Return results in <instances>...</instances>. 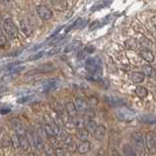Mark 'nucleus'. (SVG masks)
Masks as SVG:
<instances>
[{"label":"nucleus","instance_id":"obj_1","mask_svg":"<svg viewBox=\"0 0 156 156\" xmlns=\"http://www.w3.org/2000/svg\"><path fill=\"white\" fill-rule=\"evenodd\" d=\"M85 68L87 71L92 74L95 80H99L102 74L101 63L97 58H89L85 62Z\"/></svg>","mask_w":156,"mask_h":156},{"label":"nucleus","instance_id":"obj_2","mask_svg":"<svg viewBox=\"0 0 156 156\" xmlns=\"http://www.w3.org/2000/svg\"><path fill=\"white\" fill-rule=\"evenodd\" d=\"M3 29L10 39H16L18 36V27L10 19H6L3 23Z\"/></svg>","mask_w":156,"mask_h":156},{"label":"nucleus","instance_id":"obj_3","mask_svg":"<svg viewBox=\"0 0 156 156\" xmlns=\"http://www.w3.org/2000/svg\"><path fill=\"white\" fill-rule=\"evenodd\" d=\"M115 114L117 116V118L121 121H126V122H129L134 120L135 118V113L132 110L126 108V107H119L118 109L116 110Z\"/></svg>","mask_w":156,"mask_h":156},{"label":"nucleus","instance_id":"obj_4","mask_svg":"<svg viewBox=\"0 0 156 156\" xmlns=\"http://www.w3.org/2000/svg\"><path fill=\"white\" fill-rule=\"evenodd\" d=\"M36 13L38 17L44 20V21H49L53 18L52 10L47 6H44V5H38L36 7Z\"/></svg>","mask_w":156,"mask_h":156},{"label":"nucleus","instance_id":"obj_5","mask_svg":"<svg viewBox=\"0 0 156 156\" xmlns=\"http://www.w3.org/2000/svg\"><path fill=\"white\" fill-rule=\"evenodd\" d=\"M133 140H134V144H135V148L139 151V152L143 153L144 150V140L141 133H136L133 134Z\"/></svg>","mask_w":156,"mask_h":156},{"label":"nucleus","instance_id":"obj_6","mask_svg":"<svg viewBox=\"0 0 156 156\" xmlns=\"http://www.w3.org/2000/svg\"><path fill=\"white\" fill-rule=\"evenodd\" d=\"M144 144L146 145V147H147V149L153 152L155 149V144H156V138H155L154 132H149V133L146 134Z\"/></svg>","mask_w":156,"mask_h":156},{"label":"nucleus","instance_id":"obj_7","mask_svg":"<svg viewBox=\"0 0 156 156\" xmlns=\"http://www.w3.org/2000/svg\"><path fill=\"white\" fill-rule=\"evenodd\" d=\"M73 105L75 106L76 111L80 112V113H84L87 108V101L83 99V98H76Z\"/></svg>","mask_w":156,"mask_h":156},{"label":"nucleus","instance_id":"obj_8","mask_svg":"<svg viewBox=\"0 0 156 156\" xmlns=\"http://www.w3.org/2000/svg\"><path fill=\"white\" fill-rule=\"evenodd\" d=\"M58 81L56 79H48L43 83V90L44 92H52L58 88Z\"/></svg>","mask_w":156,"mask_h":156},{"label":"nucleus","instance_id":"obj_9","mask_svg":"<svg viewBox=\"0 0 156 156\" xmlns=\"http://www.w3.org/2000/svg\"><path fill=\"white\" fill-rule=\"evenodd\" d=\"M105 100L107 102H108V105H110L112 106H115V107H120L125 105V101L118 97L108 96V97H105Z\"/></svg>","mask_w":156,"mask_h":156},{"label":"nucleus","instance_id":"obj_10","mask_svg":"<svg viewBox=\"0 0 156 156\" xmlns=\"http://www.w3.org/2000/svg\"><path fill=\"white\" fill-rule=\"evenodd\" d=\"M53 7L58 11H66L68 8V3L66 0H51Z\"/></svg>","mask_w":156,"mask_h":156},{"label":"nucleus","instance_id":"obj_11","mask_svg":"<svg viewBox=\"0 0 156 156\" xmlns=\"http://www.w3.org/2000/svg\"><path fill=\"white\" fill-rule=\"evenodd\" d=\"M140 55L145 62H147L149 63L154 62V58H155L154 54L150 50H148V49H144V50H141L140 53Z\"/></svg>","mask_w":156,"mask_h":156},{"label":"nucleus","instance_id":"obj_12","mask_svg":"<svg viewBox=\"0 0 156 156\" xmlns=\"http://www.w3.org/2000/svg\"><path fill=\"white\" fill-rule=\"evenodd\" d=\"M93 134H94V136L97 140H101L105 135V127L104 125H98L95 131L93 132Z\"/></svg>","mask_w":156,"mask_h":156},{"label":"nucleus","instance_id":"obj_13","mask_svg":"<svg viewBox=\"0 0 156 156\" xmlns=\"http://www.w3.org/2000/svg\"><path fill=\"white\" fill-rule=\"evenodd\" d=\"M21 29L27 36H30L33 33V27L30 23L26 21H21Z\"/></svg>","mask_w":156,"mask_h":156},{"label":"nucleus","instance_id":"obj_14","mask_svg":"<svg viewBox=\"0 0 156 156\" xmlns=\"http://www.w3.org/2000/svg\"><path fill=\"white\" fill-rule=\"evenodd\" d=\"M90 148H91V144L87 140H83L82 143L79 145H78L77 151L80 154H85V153H87L88 151L90 150Z\"/></svg>","mask_w":156,"mask_h":156},{"label":"nucleus","instance_id":"obj_15","mask_svg":"<svg viewBox=\"0 0 156 156\" xmlns=\"http://www.w3.org/2000/svg\"><path fill=\"white\" fill-rule=\"evenodd\" d=\"M139 121L141 122L144 124H150L153 125L155 124V117L153 115H149V114H144L139 117Z\"/></svg>","mask_w":156,"mask_h":156},{"label":"nucleus","instance_id":"obj_16","mask_svg":"<svg viewBox=\"0 0 156 156\" xmlns=\"http://www.w3.org/2000/svg\"><path fill=\"white\" fill-rule=\"evenodd\" d=\"M81 46V42L80 41H72L71 43H69L68 45H66V47L65 48V50H63V52L65 53H70L72 51H75L77 50L78 48H79Z\"/></svg>","mask_w":156,"mask_h":156},{"label":"nucleus","instance_id":"obj_17","mask_svg":"<svg viewBox=\"0 0 156 156\" xmlns=\"http://www.w3.org/2000/svg\"><path fill=\"white\" fill-rule=\"evenodd\" d=\"M12 126H13V129L15 131V133H16L18 136L24 135V129H23V125L20 123L19 121H13Z\"/></svg>","mask_w":156,"mask_h":156},{"label":"nucleus","instance_id":"obj_18","mask_svg":"<svg viewBox=\"0 0 156 156\" xmlns=\"http://www.w3.org/2000/svg\"><path fill=\"white\" fill-rule=\"evenodd\" d=\"M109 3H110V2H109V1H106V0H104V1H100V2H98V3H96V4L93 5L92 8H91V11H92V12L99 11V10L104 9V8H105L106 6H108V4H109Z\"/></svg>","mask_w":156,"mask_h":156},{"label":"nucleus","instance_id":"obj_19","mask_svg":"<svg viewBox=\"0 0 156 156\" xmlns=\"http://www.w3.org/2000/svg\"><path fill=\"white\" fill-rule=\"evenodd\" d=\"M131 80L133 81L134 83H141L144 80V73H141V72H133L132 73V75H131Z\"/></svg>","mask_w":156,"mask_h":156},{"label":"nucleus","instance_id":"obj_20","mask_svg":"<svg viewBox=\"0 0 156 156\" xmlns=\"http://www.w3.org/2000/svg\"><path fill=\"white\" fill-rule=\"evenodd\" d=\"M33 141H34V146L37 148V149H43V146H44V143H43V140H42V136H39L37 134H34L33 135Z\"/></svg>","mask_w":156,"mask_h":156},{"label":"nucleus","instance_id":"obj_21","mask_svg":"<svg viewBox=\"0 0 156 156\" xmlns=\"http://www.w3.org/2000/svg\"><path fill=\"white\" fill-rule=\"evenodd\" d=\"M66 110L67 112V114L69 115L71 118H72V117H75L76 116L77 111L75 109L74 105H73L72 102H66Z\"/></svg>","mask_w":156,"mask_h":156},{"label":"nucleus","instance_id":"obj_22","mask_svg":"<svg viewBox=\"0 0 156 156\" xmlns=\"http://www.w3.org/2000/svg\"><path fill=\"white\" fill-rule=\"evenodd\" d=\"M77 138H78V140H81V141L87 140L88 138H89V132H88V130L85 129V128L79 129V131L77 132Z\"/></svg>","mask_w":156,"mask_h":156},{"label":"nucleus","instance_id":"obj_23","mask_svg":"<svg viewBox=\"0 0 156 156\" xmlns=\"http://www.w3.org/2000/svg\"><path fill=\"white\" fill-rule=\"evenodd\" d=\"M140 45L143 47L144 49H149L152 46V42H151L149 39H147L144 36H141L140 39Z\"/></svg>","mask_w":156,"mask_h":156},{"label":"nucleus","instance_id":"obj_24","mask_svg":"<svg viewBox=\"0 0 156 156\" xmlns=\"http://www.w3.org/2000/svg\"><path fill=\"white\" fill-rule=\"evenodd\" d=\"M135 93H136V95L138 97H140V98H145L146 96L148 95L147 89H145L144 87H141V86L136 87V90H135Z\"/></svg>","mask_w":156,"mask_h":156},{"label":"nucleus","instance_id":"obj_25","mask_svg":"<svg viewBox=\"0 0 156 156\" xmlns=\"http://www.w3.org/2000/svg\"><path fill=\"white\" fill-rule=\"evenodd\" d=\"M83 24H84V22H83V20L82 19H77L76 21L71 24V26H69V27H67L66 32L70 31L71 29H74V28H80V27H83Z\"/></svg>","mask_w":156,"mask_h":156},{"label":"nucleus","instance_id":"obj_26","mask_svg":"<svg viewBox=\"0 0 156 156\" xmlns=\"http://www.w3.org/2000/svg\"><path fill=\"white\" fill-rule=\"evenodd\" d=\"M95 51V48L93 46H87L86 48H84L83 50L79 53V55H78V58H85L87 55H90V54H92L93 52Z\"/></svg>","mask_w":156,"mask_h":156},{"label":"nucleus","instance_id":"obj_27","mask_svg":"<svg viewBox=\"0 0 156 156\" xmlns=\"http://www.w3.org/2000/svg\"><path fill=\"white\" fill-rule=\"evenodd\" d=\"M19 136V144H20V146H21L22 148L23 149H27L29 147V144L28 141L26 138V136L24 135H21V136Z\"/></svg>","mask_w":156,"mask_h":156},{"label":"nucleus","instance_id":"obj_28","mask_svg":"<svg viewBox=\"0 0 156 156\" xmlns=\"http://www.w3.org/2000/svg\"><path fill=\"white\" fill-rule=\"evenodd\" d=\"M144 75H146L148 77H154L155 72L152 66H144Z\"/></svg>","mask_w":156,"mask_h":156},{"label":"nucleus","instance_id":"obj_29","mask_svg":"<svg viewBox=\"0 0 156 156\" xmlns=\"http://www.w3.org/2000/svg\"><path fill=\"white\" fill-rule=\"evenodd\" d=\"M97 123L96 122L93 120V119H89L87 121V123H86V129L88 130V132H94L95 131V129L97 128Z\"/></svg>","mask_w":156,"mask_h":156},{"label":"nucleus","instance_id":"obj_30","mask_svg":"<svg viewBox=\"0 0 156 156\" xmlns=\"http://www.w3.org/2000/svg\"><path fill=\"white\" fill-rule=\"evenodd\" d=\"M124 154L125 156H136V151L134 150V148L130 145H125L124 146Z\"/></svg>","mask_w":156,"mask_h":156},{"label":"nucleus","instance_id":"obj_31","mask_svg":"<svg viewBox=\"0 0 156 156\" xmlns=\"http://www.w3.org/2000/svg\"><path fill=\"white\" fill-rule=\"evenodd\" d=\"M85 113L89 119H93L96 116V111L94 109V107H88V108H86Z\"/></svg>","mask_w":156,"mask_h":156},{"label":"nucleus","instance_id":"obj_32","mask_svg":"<svg viewBox=\"0 0 156 156\" xmlns=\"http://www.w3.org/2000/svg\"><path fill=\"white\" fill-rule=\"evenodd\" d=\"M43 56H44V52L43 51L34 53V54H32V55L28 58V61H36V60H39V58H41Z\"/></svg>","mask_w":156,"mask_h":156},{"label":"nucleus","instance_id":"obj_33","mask_svg":"<svg viewBox=\"0 0 156 156\" xmlns=\"http://www.w3.org/2000/svg\"><path fill=\"white\" fill-rule=\"evenodd\" d=\"M44 132H45V134L47 135V136H55V135H54V131H53L51 124H46L45 126H44Z\"/></svg>","mask_w":156,"mask_h":156},{"label":"nucleus","instance_id":"obj_34","mask_svg":"<svg viewBox=\"0 0 156 156\" xmlns=\"http://www.w3.org/2000/svg\"><path fill=\"white\" fill-rule=\"evenodd\" d=\"M49 140H50V144L52 147H58V140L56 139V136H48Z\"/></svg>","mask_w":156,"mask_h":156},{"label":"nucleus","instance_id":"obj_35","mask_svg":"<svg viewBox=\"0 0 156 156\" xmlns=\"http://www.w3.org/2000/svg\"><path fill=\"white\" fill-rule=\"evenodd\" d=\"M98 104V100L96 98H90L87 101V106L88 107H95Z\"/></svg>","mask_w":156,"mask_h":156},{"label":"nucleus","instance_id":"obj_36","mask_svg":"<svg viewBox=\"0 0 156 156\" xmlns=\"http://www.w3.org/2000/svg\"><path fill=\"white\" fill-rule=\"evenodd\" d=\"M6 43H7V39L5 37L4 33L1 31V29H0V47H4L6 45Z\"/></svg>","mask_w":156,"mask_h":156},{"label":"nucleus","instance_id":"obj_37","mask_svg":"<svg viewBox=\"0 0 156 156\" xmlns=\"http://www.w3.org/2000/svg\"><path fill=\"white\" fill-rule=\"evenodd\" d=\"M24 136H26V138H27V140L28 141L29 146H34V141H33V136H32V135H30V133L27 132V133H24Z\"/></svg>","mask_w":156,"mask_h":156},{"label":"nucleus","instance_id":"obj_38","mask_svg":"<svg viewBox=\"0 0 156 156\" xmlns=\"http://www.w3.org/2000/svg\"><path fill=\"white\" fill-rule=\"evenodd\" d=\"M63 144H65L67 147H69V146H71L72 145V144H73V140H72V138L71 136H66L65 139H63Z\"/></svg>","mask_w":156,"mask_h":156},{"label":"nucleus","instance_id":"obj_39","mask_svg":"<svg viewBox=\"0 0 156 156\" xmlns=\"http://www.w3.org/2000/svg\"><path fill=\"white\" fill-rule=\"evenodd\" d=\"M12 143H13V145H14V147L15 148H17L20 146V144H19V136L17 134H15L13 135L12 136Z\"/></svg>","mask_w":156,"mask_h":156},{"label":"nucleus","instance_id":"obj_40","mask_svg":"<svg viewBox=\"0 0 156 156\" xmlns=\"http://www.w3.org/2000/svg\"><path fill=\"white\" fill-rule=\"evenodd\" d=\"M43 148H44V151H45V153L47 155H52L54 153V149L51 145H44Z\"/></svg>","mask_w":156,"mask_h":156},{"label":"nucleus","instance_id":"obj_41","mask_svg":"<svg viewBox=\"0 0 156 156\" xmlns=\"http://www.w3.org/2000/svg\"><path fill=\"white\" fill-rule=\"evenodd\" d=\"M60 50H61V46H57L55 48L51 49V50L47 53V55L48 56H53V55H55V54H58V52H60Z\"/></svg>","mask_w":156,"mask_h":156},{"label":"nucleus","instance_id":"obj_42","mask_svg":"<svg viewBox=\"0 0 156 156\" xmlns=\"http://www.w3.org/2000/svg\"><path fill=\"white\" fill-rule=\"evenodd\" d=\"M32 98H33L32 96H26V97L22 98V99L18 100V102L19 104H24V102H27L30 100H32Z\"/></svg>","mask_w":156,"mask_h":156},{"label":"nucleus","instance_id":"obj_43","mask_svg":"<svg viewBox=\"0 0 156 156\" xmlns=\"http://www.w3.org/2000/svg\"><path fill=\"white\" fill-rule=\"evenodd\" d=\"M54 152H55L56 156H66L65 150H63L62 148H60V147L56 148V150L54 151Z\"/></svg>","mask_w":156,"mask_h":156},{"label":"nucleus","instance_id":"obj_44","mask_svg":"<svg viewBox=\"0 0 156 156\" xmlns=\"http://www.w3.org/2000/svg\"><path fill=\"white\" fill-rule=\"evenodd\" d=\"M99 27H100V23H99V22L96 21V22H93V23H91V26H90L89 29H90V30H94V29H97V28Z\"/></svg>","mask_w":156,"mask_h":156},{"label":"nucleus","instance_id":"obj_45","mask_svg":"<svg viewBox=\"0 0 156 156\" xmlns=\"http://www.w3.org/2000/svg\"><path fill=\"white\" fill-rule=\"evenodd\" d=\"M111 156H121V154L118 152V151H116V150H112Z\"/></svg>","mask_w":156,"mask_h":156},{"label":"nucleus","instance_id":"obj_46","mask_svg":"<svg viewBox=\"0 0 156 156\" xmlns=\"http://www.w3.org/2000/svg\"><path fill=\"white\" fill-rule=\"evenodd\" d=\"M9 111H10V109H3V110H1V113L4 114V113H7Z\"/></svg>","mask_w":156,"mask_h":156},{"label":"nucleus","instance_id":"obj_47","mask_svg":"<svg viewBox=\"0 0 156 156\" xmlns=\"http://www.w3.org/2000/svg\"><path fill=\"white\" fill-rule=\"evenodd\" d=\"M28 156H35V154H34V153H29Z\"/></svg>","mask_w":156,"mask_h":156},{"label":"nucleus","instance_id":"obj_48","mask_svg":"<svg viewBox=\"0 0 156 156\" xmlns=\"http://www.w3.org/2000/svg\"><path fill=\"white\" fill-rule=\"evenodd\" d=\"M4 1H5V2H6V3H9L10 1H11V0H4Z\"/></svg>","mask_w":156,"mask_h":156},{"label":"nucleus","instance_id":"obj_49","mask_svg":"<svg viewBox=\"0 0 156 156\" xmlns=\"http://www.w3.org/2000/svg\"><path fill=\"white\" fill-rule=\"evenodd\" d=\"M99 156H105V155H104V154H100Z\"/></svg>","mask_w":156,"mask_h":156}]
</instances>
